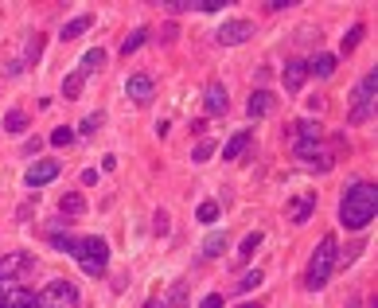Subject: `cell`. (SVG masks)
I'll return each mask as SVG.
<instances>
[{
	"label": "cell",
	"mask_w": 378,
	"mask_h": 308,
	"mask_svg": "<svg viewBox=\"0 0 378 308\" xmlns=\"http://www.w3.org/2000/svg\"><path fill=\"white\" fill-rule=\"evenodd\" d=\"M203 106H207V121H211V118H222V113L231 109V94H226V86H222V82H211L207 94H203Z\"/></svg>",
	"instance_id": "cell-10"
},
{
	"label": "cell",
	"mask_w": 378,
	"mask_h": 308,
	"mask_svg": "<svg viewBox=\"0 0 378 308\" xmlns=\"http://www.w3.org/2000/svg\"><path fill=\"white\" fill-rule=\"evenodd\" d=\"M312 211H316V195H312V191H308V195H296V199L289 203V219H293V223H308Z\"/></svg>",
	"instance_id": "cell-16"
},
{
	"label": "cell",
	"mask_w": 378,
	"mask_h": 308,
	"mask_svg": "<svg viewBox=\"0 0 378 308\" xmlns=\"http://www.w3.org/2000/svg\"><path fill=\"white\" fill-rule=\"evenodd\" d=\"M222 250H226V230H215L203 238V258H222Z\"/></svg>",
	"instance_id": "cell-22"
},
{
	"label": "cell",
	"mask_w": 378,
	"mask_h": 308,
	"mask_svg": "<svg viewBox=\"0 0 378 308\" xmlns=\"http://www.w3.org/2000/svg\"><path fill=\"white\" fill-rule=\"evenodd\" d=\"M199 308H226V300H222V293H211V296H207V300H203Z\"/></svg>",
	"instance_id": "cell-37"
},
{
	"label": "cell",
	"mask_w": 378,
	"mask_h": 308,
	"mask_svg": "<svg viewBox=\"0 0 378 308\" xmlns=\"http://www.w3.org/2000/svg\"><path fill=\"white\" fill-rule=\"evenodd\" d=\"M261 242H265V234H261V230H250V234L242 238V246H238V258L250 261L257 254V246H261Z\"/></svg>",
	"instance_id": "cell-25"
},
{
	"label": "cell",
	"mask_w": 378,
	"mask_h": 308,
	"mask_svg": "<svg viewBox=\"0 0 378 308\" xmlns=\"http://www.w3.org/2000/svg\"><path fill=\"white\" fill-rule=\"evenodd\" d=\"M59 160H32V168L24 172V184L27 188H43V184H51V179H59Z\"/></svg>",
	"instance_id": "cell-9"
},
{
	"label": "cell",
	"mask_w": 378,
	"mask_h": 308,
	"mask_svg": "<svg viewBox=\"0 0 378 308\" xmlns=\"http://www.w3.org/2000/svg\"><path fill=\"white\" fill-rule=\"evenodd\" d=\"M340 242H335V234H324L320 238V246L312 250V261H308V277H305V289H312V293H320L324 285L331 281V273H335V265H340Z\"/></svg>",
	"instance_id": "cell-2"
},
{
	"label": "cell",
	"mask_w": 378,
	"mask_h": 308,
	"mask_svg": "<svg viewBox=\"0 0 378 308\" xmlns=\"http://www.w3.org/2000/svg\"><path fill=\"white\" fill-rule=\"evenodd\" d=\"M145 308H168V305H164L160 296H148V300H145Z\"/></svg>",
	"instance_id": "cell-39"
},
{
	"label": "cell",
	"mask_w": 378,
	"mask_h": 308,
	"mask_svg": "<svg viewBox=\"0 0 378 308\" xmlns=\"http://www.w3.org/2000/svg\"><path fill=\"white\" fill-rule=\"evenodd\" d=\"M39 308H82L78 285L74 281H51L47 289L39 293Z\"/></svg>",
	"instance_id": "cell-6"
},
{
	"label": "cell",
	"mask_w": 378,
	"mask_h": 308,
	"mask_svg": "<svg viewBox=\"0 0 378 308\" xmlns=\"http://www.w3.org/2000/svg\"><path fill=\"white\" fill-rule=\"evenodd\" d=\"M363 36H366V24H355L351 32H347V39L340 43V55H351V51L359 47V43H363Z\"/></svg>",
	"instance_id": "cell-28"
},
{
	"label": "cell",
	"mask_w": 378,
	"mask_h": 308,
	"mask_svg": "<svg viewBox=\"0 0 378 308\" xmlns=\"http://www.w3.org/2000/svg\"><path fill=\"white\" fill-rule=\"evenodd\" d=\"M196 219H199V223H215V219H219V203L203 199V203H199V211H196Z\"/></svg>",
	"instance_id": "cell-31"
},
{
	"label": "cell",
	"mask_w": 378,
	"mask_h": 308,
	"mask_svg": "<svg viewBox=\"0 0 378 308\" xmlns=\"http://www.w3.org/2000/svg\"><path fill=\"white\" fill-rule=\"evenodd\" d=\"M296 141H320L324 129H320V121H296Z\"/></svg>",
	"instance_id": "cell-26"
},
{
	"label": "cell",
	"mask_w": 378,
	"mask_h": 308,
	"mask_svg": "<svg viewBox=\"0 0 378 308\" xmlns=\"http://www.w3.org/2000/svg\"><path fill=\"white\" fill-rule=\"evenodd\" d=\"M335 148H343L347 153V144H343V137H331V144H324V137L320 141H296L293 144V156L300 168H312V172H331L335 168Z\"/></svg>",
	"instance_id": "cell-3"
},
{
	"label": "cell",
	"mask_w": 378,
	"mask_h": 308,
	"mask_svg": "<svg viewBox=\"0 0 378 308\" xmlns=\"http://www.w3.org/2000/svg\"><path fill=\"white\" fill-rule=\"evenodd\" d=\"M176 32H180L176 24H164V32H160V43H172V39H176Z\"/></svg>",
	"instance_id": "cell-38"
},
{
	"label": "cell",
	"mask_w": 378,
	"mask_h": 308,
	"mask_svg": "<svg viewBox=\"0 0 378 308\" xmlns=\"http://www.w3.org/2000/svg\"><path fill=\"white\" fill-rule=\"evenodd\" d=\"M211 156H215V144H211V141H199L196 153H191V160H196V164H207Z\"/></svg>",
	"instance_id": "cell-34"
},
{
	"label": "cell",
	"mask_w": 378,
	"mask_h": 308,
	"mask_svg": "<svg viewBox=\"0 0 378 308\" xmlns=\"http://www.w3.org/2000/svg\"><path fill=\"white\" fill-rule=\"evenodd\" d=\"M148 39H152V32H148V28H133V32L121 39V55H133V51H141Z\"/></svg>",
	"instance_id": "cell-20"
},
{
	"label": "cell",
	"mask_w": 378,
	"mask_h": 308,
	"mask_svg": "<svg viewBox=\"0 0 378 308\" xmlns=\"http://www.w3.org/2000/svg\"><path fill=\"white\" fill-rule=\"evenodd\" d=\"M102 121H106V113H102V109H94L90 118H82V125H78V133H82V137H94V133L102 129Z\"/></svg>",
	"instance_id": "cell-29"
},
{
	"label": "cell",
	"mask_w": 378,
	"mask_h": 308,
	"mask_svg": "<svg viewBox=\"0 0 378 308\" xmlns=\"http://www.w3.org/2000/svg\"><path fill=\"white\" fill-rule=\"evenodd\" d=\"M32 265H36V261H32V254H24V250L4 254V258H0V285H8V281H16V277H24Z\"/></svg>",
	"instance_id": "cell-8"
},
{
	"label": "cell",
	"mask_w": 378,
	"mask_h": 308,
	"mask_svg": "<svg viewBox=\"0 0 378 308\" xmlns=\"http://www.w3.org/2000/svg\"><path fill=\"white\" fill-rule=\"evenodd\" d=\"M90 28H94V16H74L71 24H62V28H59V39H62V43H71V39L86 36Z\"/></svg>",
	"instance_id": "cell-18"
},
{
	"label": "cell",
	"mask_w": 378,
	"mask_h": 308,
	"mask_svg": "<svg viewBox=\"0 0 378 308\" xmlns=\"http://www.w3.org/2000/svg\"><path fill=\"white\" fill-rule=\"evenodd\" d=\"M27 125H32V121H27L24 109H8V113H4V129L8 133H24Z\"/></svg>",
	"instance_id": "cell-27"
},
{
	"label": "cell",
	"mask_w": 378,
	"mask_h": 308,
	"mask_svg": "<svg viewBox=\"0 0 378 308\" xmlns=\"http://www.w3.org/2000/svg\"><path fill=\"white\" fill-rule=\"evenodd\" d=\"M164 305H168V308H187V305H191V285H187V281H176Z\"/></svg>",
	"instance_id": "cell-21"
},
{
	"label": "cell",
	"mask_w": 378,
	"mask_h": 308,
	"mask_svg": "<svg viewBox=\"0 0 378 308\" xmlns=\"http://www.w3.org/2000/svg\"><path fill=\"white\" fill-rule=\"evenodd\" d=\"M0 300H4V285H0Z\"/></svg>",
	"instance_id": "cell-41"
},
{
	"label": "cell",
	"mask_w": 378,
	"mask_h": 308,
	"mask_svg": "<svg viewBox=\"0 0 378 308\" xmlns=\"http://www.w3.org/2000/svg\"><path fill=\"white\" fill-rule=\"evenodd\" d=\"M375 106H378V67H375V71H366L363 82L355 86V98H351V113H347V121H351V125H366V121L375 118Z\"/></svg>",
	"instance_id": "cell-4"
},
{
	"label": "cell",
	"mask_w": 378,
	"mask_h": 308,
	"mask_svg": "<svg viewBox=\"0 0 378 308\" xmlns=\"http://www.w3.org/2000/svg\"><path fill=\"white\" fill-rule=\"evenodd\" d=\"M0 308H39V293H32V289H8Z\"/></svg>",
	"instance_id": "cell-14"
},
{
	"label": "cell",
	"mask_w": 378,
	"mask_h": 308,
	"mask_svg": "<svg viewBox=\"0 0 378 308\" xmlns=\"http://www.w3.org/2000/svg\"><path fill=\"white\" fill-rule=\"evenodd\" d=\"M335 67H340V59H335V55H328V51H320V55H312V59H308V74H316V78H331V74H335Z\"/></svg>",
	"instance_id": "cell-17"
},
{
	"label": "cell",
	"mask_w": 378,
	"mask_h": 308,
	"mask_svg": "<svg viewBox=\"0 0 378 308\" xmlns=\"http://www.w3.org/2000/svg\"><path fill=\"white\" fill-rule=\"evenodd\" d=\"M82 82H86V74L82 71H71L67 78H62V98H67V102H74V98L82 94Z\"/></svg>",
	"instance_id": "cell-24"
},
{
	"label": "cell",
	"mask_w": 378,
	"mask_h": 308,
	"mask_svg": "<svg viewBox=\"0 0 378 308\" xmlns=\"http://www.w3.org/2000/svg\"><path fill=\"white\" fill-rule=\"evenodd\" d=\"M152 90H156V86H152L148 74H129V82H125V94L133 98L137 106H145L148 98H152Z\"/></svg>",
	"instance_id": "cell-13"
},
{
	"label": "cell",
	"mask_w": 378,
	"mask_h": 308,
	"mask_svg": "<svg viewBox=\"0 0 378 308\" xmlns=\"http://www.w3.org/2000/svg\"><path fill=\"white\" fill-rule=\"evenodd\" d=\"M281 74H285V90H289V94H300L305 82H308V59H289Z\"/></svg>",
	"instance_id": "cell-12"
},
{
	"label": "cell",
	"mask_w": 378,
	"mask_h": 308,
	"mask_svg": "<svg viewBox=\"0 0 378 308\" xmlns=\"http://www.w3.org/2000/svg\"><path fill=\"white\" fill-rule=\"evenodd\" d=\"M152 234H160V238L168 234V211H156V214H152Z\"/></svg>",
	"instance_id": "cell-35"
},
{
	"label": "cell",
	"mask_w": 378,
	"mask_h": 308,
	"mask_svg": "<svg viewBox=\"0 0 378 308\" xmlns=\"http://www.w3.org/2000/svg\"><path fill=\"white\" fill-rule=\"evenodd\" d=\"M102 67H106V51H102V47L86 51L82 63H78V71H82V74H94V71H102Z\"/></svg>",
	"instance_id": "cell-23"
},
{
	"label": "cell",
	"mask_w": 378,
	"mask_h": 308,
	"mask_svg": "<svg viewBox=\"0 0 378 308\" xmlns=\"http://www.w3.org/2000/svg\"><path fill=\"white\" fill-rule=\"evenodd\" d=\"M74 258H78L82 273L102 277V273H106V265H110V246H106V238H98V234L78 238V242H74Z\"/></svg>",
	"instance_id": "cell-5"
},
{
	"label": "cell",
	"mask_w": 378,
	"mask_h": 308,
	"mask_svg": "<svg viewBox=\"0 0 378 308\" xmlns=\"http://www.w3.org/2000/svg\"><path fill=\"white\" fill-rule=\"evenodd\" d=\"M273 109H277V94L273 90H254L250 102H246V118L257 121V118H265V113H273Z\"/></svg>",
	"instance_id": "cell-11"
},
{
	"label": "cell",
	"mask_w": 378,
	"mask_h": 308,
	"mask_svg": "<svg viewBox=\"0 0 378 308\" xmlns=\"http://www.w3.org/2000/svg\"><path fill=\"white\" fill-rule=\"evenodd\" d=\"M261 281H265V273H261V270H250V273H242V277H238V293H250V289H257Z\"/></svg>",
	"instance_id": "cell-30"
},
{
	"label": "cell",
	"mask_w": 378,
	"mask_h": 308,
	"mask_svg": "<svg viewBox=\"0 0 378 308\" xmlns=\"http://www.w3.org/2000/svg\"><path fill=\"white\" fill-rule=\"evenodd\" d=\"M254 144V137H250V129H242V133H234L231 141H226V148H222V160H238V156L246 153Z\"/></svg>",
	"instance_id": "cell-19"
},
{
	"label": "cell",
	"mask_w": 378,
	"mask_h": 308,
	"mask_svg": "<svg viewBox=\"0 0 378 308\" xmlns=\"http://www.w3.org/2000/svg\"><path fill=\"white\" fill-rule=\"evenodd\" d=\"M59 214L67 219V223H74V219H82V214H86V199L78 195V191H67V195L59 199Z\"/></svg>",
	"instance_id": "cell-15"
},
{
	"label": "cell",
	"mask_w": 378,
	"mask_h": 308,
	"mask_svg": "<svg viewBox=\"0 0 378 308\" xmlns=\"http://www.w3.org/2000/svg\"><path fill=\"white\" fill-rule=\"evenodd\" d=\"M71 141H74V129H67V125H59V129L51 133V144H55V148H67Z\"/></svg>",
	"instance_id": "cell-33"
},
{
	"label": "cell",
	"mask_w": 378,
	"mask_h": 308,
	"mask_svg": "<svg viewBox=\"0 0 378 308\" xmlns=\"http://www.w3.org/2000/svg\"><path fill=\"white\" fill-rule=\"evenodd\" d=\"M39 148H43V141H39V137H32V141H24V148H20V153H24V156H36Z\"/></svg>",
	"instance_id": "cell-36"
},
{
	"label": "cell",
	"mask_w": 378,
	"mask_h": 308,
	"mask_svg": "<svg viewBox=\"0 0 378 308\" xmlns=\"http://www.w3.org/2000/svg\"><path fill=\"white\" fill-rule=\"evenodd\" d=\"M238 308H265V305H261V300H242Z\"/></svg>",
	"instance_id": "cell-40"
},
{
	"label": "cell",
	"mask_w": 378,
	"mask_h": 308,
	"mask_svg": "<svg viewBox=\"0 0 378 308\" xmlns=\"http://www.w3.org/2000/svg\"><path fill=\"white\" fill-rule=\"evenodd\" d=\"M375 214H378V188L366 184V179H355L340 199V223L347 230H366L375 223Z\"/></svg>",
	"instance_id": "cell-1"
},
{
	"label": "cell",
	"mask_w": 378,
	"mask_h": 308,
	"mask_svg": "<svg viewBox=\"0 0 378 308\" xmlns=\"http://www.w3.org/2000/svg\"><path fill=\"white\" fill-rule=\"evenodd\" d=\"M254 39V24L250 20H226V24L215 28V43L219 47H238V43H250Z\"/></svg>",
	"instance_id": "cell-7"
},
{
	"label": "cell",
	"mask_w": 378,
	"mask_h": 308,
	"mask_svg": "<svg viewBox=\"0 0 378 308\" xmlns=\"http://www.w3.org/2000/svg\"><path fill=\"white\" fill-rule=\"evenodd\" d=\"M74 242H78V238H71V234H59V230H51V246L59 250V254H74Z\"/></svg>",
	"instance_id": "cell-32"
}]
</instances>
